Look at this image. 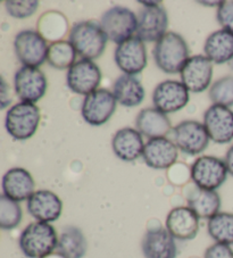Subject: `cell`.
<instances>
[{
	"label": "cell",
	"mask_w": 233,
	"mask_h": 258,
	"mask_svg": "<svg viewBox=\"0 0 233 258\" xmlns=\"http://www.w3.org/2000/svg\"><path fill=\"white\" fill-rule=\"evenodd\" d=\"M88 250L86 235L76 226H66L58 235L57 253L64 258H83Z\"/></svg>",
	"instance_id": "cell-27"
},
{
	"label": "cell",
	"mask_w": 233,
	"mask_h": 258,
	"mask_svg": "<svg viewBox=\"0 0 233 258\" xmlns=\"http://www.w3.org/2000/svg\"><path fill=\"white\" fill-rule=\"evenodd\" d=\"M140 4L145 5V7H156L160 5L159 2H140Z\"/></svg>",
	"instance_id": "cell-39"
},
{
	"label": "cell",
	"mask_w": 233,
	"mask_h": 258,
	"mask_svg": "<svg viewBox=\"0 0 233 258\" xmlns=\"http://www.w3.org/2000/svg\"><path fill=\"white\" fill-rule=\"evenodd\" d=\"M181 82L189 92L199 93L210 86L213 78V61L206 56L190 57L181 71Z\"/></svg>",
	"instance_id": "cell-16"
},
{
	"label": "cell",
	"mask_w": 233,
	"mask_h": 258,
	"mask_svg": "<svg viewBox=\"0 0 233 258\" xmlns=\"http://www.w3.org/2000/svg\"><path fill=\"white\" fill-rule=\"evenodd\" d=\"M5 8L10 16L14 19H28L32 16L39 8V2L29 0V2H5Z\"/></svg>",
	"instance_id": "cell-33"
},
{
	"label": "cell",
	"mask_w": 233,
	"mask_h": 258,
	"mask_svg": "<svg viewBox=\"0 0 233 258\" xmlns=\"http://www.w3.org/2000/svg\"><path fill=\"white\" fill-rule=\"evenodd\" d=\"M11 102L12 97L10 86L5 81V79L2 78V86H0V107H2V109L6 108L7 106H10Z\"/></svg>",
	"instance_id": "cell-37"
},
{
	"label": "cell",
	"mask_w": 233,
	"mask_h": 258,
	"mask_svg": "<svg viewBox=\"0 0 233 258\" xmlns=\"http://www.w3.org/2000/svg\"><path fill=\"white\" fill-rule=\"evenodd\" d=\"M178 147L167 138H157L146 142L143 161L154 170H168L178 161Z\"/></svg>",
	"instance_id": "cell-18"
},
{
	"label": "cell",
	"mask_w": 233,
	"mask_h": 258,
	"mask_svg": "<svg viewBox=\"0 0 233 258\" xmlns=\"http://www.w3.org/2000/svg\"><path fill=\"white\" fill-rule=\"evenodd\" d=\"M204 51L214 64H228L233 59V33L224 29L210 33L205 41Z\"/></svg>",
	"instance_id": "cell-25"
},
{
	"label": "cell",
	"mask_w": 233,
	"mask_h": 258,
	"mask_svg": "<svg viewBox=\"0 0 233 258\" xmlns=\"http://www.w3.org/2000/svg\"><path fill=\"white\" fill-rule=\"evenodd\" d=\"M116 101L123 107H136L145 99V89L133 75L123 74L116 79L113 87Z\"/></svg>",
	"instance_id": "cell-26"
},
{
	"label": "cell",
	"mask_w": 233,
	"mask_h": 258,
	"mask_svg": "<svg viewBox=\"0 0 233 258\" xmlns=\"http://www.w3.org/2000/svg\"><path fill=\"white\" fill-rule=\"evenodd\" d=\"M209 237L216 243L233 244V213L219 212L208 220Z\"/></svg>",
	"instance_id": "cell-29"
},
{
	"label": "cell",
	"mask_w": 233,
	"mask_h": 258,
	"mask_svg": "<svg viewBox=\"0 0 233 258\" xmlns=\"http://www.w3.org/2000/svg\"><path fill=\"white\" fill-rule=\"evenodd\" d=\"M118 68L127 75H137L146 69L148 64L145 42L138 37H132L118 44L114 54Z\"/></svg>",
	"instance_id": "cell-11"
},
{
	"label": "cell",
	"mask_w": 233,
	"mask_h": 258,
	"mask_svg": "<svg viewBox=\"0 0 233 258\" xmlns=\"http://www.w3.org/2000/svg\"><path fill=\"white\" fill-rule=\"evenodd\" d=\"M107 37L100 23L96 21H83L75 23L70 31L69 41L83 59H97L104 54Z\"/></svg>",
	"instance_id": "cell-2"
},
{
	"label": "cell",
	"mask_w": 233,
	"mask_h": 258,
	"mask_svg": "<svg viewBox=\"0 0 233 258\" xmlns=\"http://www.w3.org/2000/svg\"><path fill=\"white\" fill-rule=\"evenodd\" d=\"M14 87L16 95L22 101L34 104L46 95L48 81L39 68L23 66L15 73Z\"/></svg>",
	"instance_id": "cell-12"
},
{
	"label": "cell",
	"mask_w": 233,
	"mask_h": 258,
	"mask_svg": "<svg viewBox=\"0 0 233 258\" xmlns=\"http://www.w3.org/2000/svg\"><path fill=\"white\" fill-rule=\"evenodd\" d=\"M99 23L107 39L120 44L137 33L138 17L127 7L113 6L102 14Z\"/></svg>",
	"instance_id": "cell-5"
},
{
	"label": "cell",
	"mask_w": 233,
	"mask_h": 258,
	"mask_svg": "<svg viewBox=\"0 0 233 258\" xmlns=\"http://www.w3.org/2000/svg\"><path fill=\"white\" fill-rule=\"evenodd\" d=\"M58 234L50 223L32 222L22 231L19 246L28 258H47L57 250Z\"/></svg>",
	"instance_id": "cell-1"
},
{
	"label": "cell",
	"mask_w": 233,
	"mask_h": 258,
	"mask_svg": "<svg viewBox=\"0 0 233 258\" xmlns=\"http://www.w3.org/2000/svg\"><path fill=\"white\" fill-rule=\"evenodd\" d=\"M204 126L215 144H228L233 140V112L225 106L212 105L204 114Z\"/></svg>",
	"instance_id": "cell-14"
},
{
	"label": "cell",
	"mask_w": 233,
	"mask_h": 258,
	"mask_svg": "<svg viewBox=\"0 0 233 258\" xmlns=\"http://www.w3.org/2000/svg\"><path fill=\"white\" fill-rule=\"evenodd\" d=\"M168 179L177 185L186 184L191 179V167L183 163H176L168 168Z\"/></svg>",
	"instance_id": "cell-34"
},
{
	"label": "cell",
	"mask_w": 233,
	"mask_h": 258,
	"mask_svg": "<svg viewBox=\"0 0 233 258\" xmlns=\"http://www.w3.org/2000/svg\"><path fill=\"white\" fill-rule=\"evenodd\" d=\"M76 55L78 52L72 43L62 40L49 44L47 61L55 70H70L76 63Z\"/></svg>",
	"instance_id": "cell-30"
},
{
	"label": "cell",
	"mask_w": 233,
	"mask_h": 258,
	"mask_svg": "<svg viewBox=\"0 0 233 258\" xmlns=\"http://www.w3.org/2000/svg\"><path fill=\"white\" fill-rule=\"evenodd\" d=\"M188 207L196 213L199 219H212L221 210V197L216 191L200 189L192 184L186 195Z\"/></svg>",
	"instance_id": "cell-24"
},
{
	"label": "cell",
	"mask_w": 233,
	"mask_h": 258,
	"mask_svg": "<svg viewBox=\"0 0 233 258\" xmlns=\"http://www.w3.org/2000/svg\"><path fill=\"white\" fill-rule=\"evenodd\" d=\"M116 101L113 92L106 89H98L84 97L81 114L84 121L92 126H100L107 123L116 110Z\"/></svg>",
	"instance_id": "cell-9"
},
{
	"label": "cell",
	"mask_w": 233,
	"mask_h": 258,
	"mask_svg": "<svg viewBox=\"0 0 233 258\" xmlns=\"http://www.w3.org/2000/svg\"><path fill=\"white\" fill-rule=\"evenodd\" d=\"M204 258H233V250L227 244L215 242L206 249Z\"/></svg>",
	"instance_id": "cell-36"
},
{
	"label": "cell",
	"mask_w": 233,
	"mask_h": 258,
	"mask_svg": "<svg viewBox=\"0 0 233 258\" xmlns=\"http://www.w3.org/2000/svg\"><path fill=\"white\" fill-rule=\"evenodd\" d=\"M14 49L23 66L39 68L47 60L49 46L38 31L23 30L16 34Z\"/></svg>",
	"instance_id": "cell-7"
},
{
	"label": "cell",
	"mask_w": 233,
	"mask_h": 258,
	"mask_svg": "<svg viewBox=\"0 0 233 258\" xmlns=\"http://www.w3.org/2000/svg\"><path fill=\"white\" fill-rule=\"evenodd\" d=\"M40 118L41 115L37 105L25 101L17 102L6 114V130L16 140H28L37 133Z\"/></svg>",
	"instance_id": "cell-4"
},
{
	"label": "cell",
	"mask_w": 233,
	"mask_h": 258,
	"mask_svg": "<svg viewBox=\"0 0 233 258\" xmlns=\"http://www.w3.org/2000/svg\"><path fill=\"white\" fill-rule=\"evenodd\" d=\"M227 174L225 162L214 156H201L191 166L192 183L204 190L216 191L225 182Z\"/></svg>",
	"instance_id": "cell-6"
},
{
	"label": "cell",
	"mask_w": 233,
	"mask_h": 258,
	"mask_svg": "<svg viewBox=\"0 0 233 258\" xmlns=\"http://www.w3.org/2000/svg\"><path fill=\"white\" fill-rule=\"evenodd\" d=\"M172 141L183 154L196 156L206 150L209 145V136L204 124L197 121H183L173 127Z\"/></svg>",
	"instance_id": "cell-8"
},
{
	"label": "cell",
	"mask_w": 233,
	"mask_h": 258,
	"mask_svg": "<svg viewBox=\"0 0 233 258\" xmlns=\"http://www.w3.org/2000/svg\"><path fill=\"white\" fill-rule=\"evenodd\" d=\"M155 63L164 73H181L189 57V47L180 34L167 32L158 40L152 50Z\"/></svg>",
	"instance_id": "cell-3"
},
{
	"label": "cell",
	"mask_w": 233,
	"mask_h": 258,
	"mask_svg": "<svg viewBox=\"0 0 233 258\" xmlns=\"http://www.w3.org/2000/svg\"><path fill=\"white\" fill-rule=\"evenodd\" d=\"M26 208L35 221L52 223L62 215L63 202L57 194L50 190H37L29 198Z\"/></svg>",
	"instance_id": "cell-17"
},
{
	"label": "cell",
	"mask_w": 233,
	"mask_h": 258,
	"mask_svg": "<svg viewBox=\"0 0 233 258\" xmlns=\"http://www.w3.org/2000/svg\"><path fill=\"white\" fill-rule=\"evenodd\" d=\"M167 12L163 6L145 7L139 13L137 37L143 42H157L166 34Z\"/></svg>",
	"instance_id": "cell-15"
},
{
	"label": "cell",
	"mask_w": 233,
	"mask_h": 258,
	"mask_svg": "<svg viewBox=\"0 0 233 258\" xmlns=\"http://www.w3.org/2000/svg\"><path fill=\"white\" fill-rule=\"evenodd\" d=\"M101 78V71L95 61L81 58L67 71L66 81L71 91L88 96L98 90Z\"/></svg>",
	"instance_id": "cell-10"
},
{
	"label": "cell",
	"mask_w": 233,
	"mask_h": 258,
	"mask_svg": "<svg viewBox=\"0 0 233 258\" xmlns=\"http://www.w3.org/2000/svg\"><path fill=\"white\" fill-rule=\"evenodd\" d=\"M70 23L67 17L58 11H49L40 16L37 31L47 42L62 41L69 32Z\"/></svg>",
	"instance_id": "cell-28"
},
{
	"label": "cell",
	"mask_w": 233,
	"mask_h": 258,
	"mask_svg": "<svg viewBox=\"0 0 233 258\" xmlns=\"http://www.w3.org/2000/svg\"><path fill=\"white\" fill-rule=\"evenodd\" d=\"M113 151L123 162H134L142 156L145 144L142 135L136 128L124 127L115 133L111 140Z\"/></svg>",
	"instance_id": "cell-22"
},
{
	"label": "cell",
	"mask_w": 233,
	"mask_h": 258,
	"mask_svg": "<svg viewBox=\"0 0 233 258\" xmlns=\"http://www.w3.org/2000/svg\"><path fill=\"white\" fill-rule=\"evenodd\" d=\"M136 126L137 130L149 140L166 138L173 130L167 115L155 107L140 110L136 118Z\"/></svg>",
	"instance_id": "cell-23"
},
{
	"label": "cell",
	"mask_w": 233,
	"mask_h": 258,
	"mask_svg": "<svg viewBox=\"0 0 233 258\" xmlns=\"http://www.w3.org/2000/svg\"><path fill=\"white\" fill-rule=\"evenodd\" d=\"M224 162H225V165L227 167L228 174H231L233 176V145L230 147V149L227 150Z\"/></svg>",
	"instance_id": "cell-38"
},
{
	"label": "cell",
	"mask_w": 233,
	"mask_h": 258,
	"mask_svg": "<svg viewBox=\"0 0 233 258\" xmlns=\"http://www.w3.org/2000/svg\"><path fill=\"white\" fill-rule=\"evenodd\" d=\"M228 68L233 71V59L230 61V63H228Z\"/></svg>",
	"instance_id": "cell-41"
},
{
	"label": "cell",
	"mask_w": 233,
	"mask_h": 258,
	"mask_svg": "<svg viewBox=\"0 0 233 258\" xmlns=\"http://www.w3.org/2000/svg\"><path fill=\"white\" fill-rule=\"evenodd\" d=\"M155 108L165 114L176 113L183 109L189 102V91L182 82L166 80L160 82L152 92Z\"/></svg>",
	"instance_id": "cell-13"
},
{
	"label": "cell",
	"mask_w": 233,
	"mask_h": 258,
	"mask_svg": "<svg viewBox=\"0 0 233 258\" xmlns=\"http://www.w3.org/2000/svg\"><path fill=\"white\" fill-rule=\"evenodd\" d=\"M217 22L224 30L233 33V2H222L217 8Z\"/></svg>",
	"instance_id": "cell-35"
},
{
	"label": "cell",
	"mask_w": 233,
	"mask_h": 258,
	"mask_svg": "<svg viewBox=\"0 0 233 258\" xmlns=\"http://www.w3.org/2000/svg\"><path fill=\"white\" fill-rule=\"evenodd\" d=\"M199 217L188 206H179L168 213L165 226L174 238L182 241L196 238L199 231Z\"/></svg>",
	"instance_id": "cell-20"
},
{
	"label": "cell",
	"mask_w": 233,
	"mask_h": 258,
	"mask_svg": "<svg viewBox=\"0 0 233 258\" xmlns=\"http://www.w3.org/2000/svg\"><path fill=\"white\" fill-rule=\"evenodd\" d=\"M23 212L20 203L14 202L6 196H0V228L5 231L14 230L21 224Z\"/></svg>",
	"instance_id": "cell-31"
},
{
	"label": "cell",
	"mask_w": 233,
	"mask_h": 258,
	"mask_svg": "<svg viewBox=\"0 0 233 258\" xmlns=\"http://www.w3.org/2000/svg\"><path fill=\"white\" fill-rule=\"evenodd\" d=\"M141 249L145 258H177L178 255L176 238L166 228L148 230L143 235Z\"/></svg>",
	"instance_id": "cell-21"
},
{
	"label": "cell",
	"mask_w": 233,
	"mask_h": 258,
	"mask_svg": "<svg viewBox=\"0 0 233 258\" xmlns=\"http://www.w3.org/2000/svg\"><path fill=\"white\" fill-rule=\"evenodd\" d=\"M221 3L222 2H214V3H208V2H200L199 4H201V5H208V6H210V7H213L212 5H215V6H217V8H218V6L221 5Z\"/></svg>",
	"instance_id": "cell-40"
},
{
	"label": "cell",
	"mask_w": 233,
	"mask_h": 258,
	"mask_svg": "<svg viewBox=\"0 0 233 258\" xmlns=\"http://www.w3.org/2000/svg\"><path fill=\"white\" fill-rule=\"evenodd\" d=\"M208 96L213 105H221L230 108L233 106V77L218 79L209 88Z\"/></svg>",
	"instance_id": "cell-32"
},
{
	"label": "cell",
	"mask_w": 233,
	"mask_h": 258,
	"mask_svg": "<svg viewBox=\"0 0 233 258\" xmlns=\"http://www.w3.org/2000/svg\"><path fill=\"white\" fill-rule=\"evenodd\" d=\"M3 195L14 202L21 203L35 192V182L31 173L23 167H13L3 176Z\"/></svg>",
	"instance_id": "cell-19"
}]
</instances>
